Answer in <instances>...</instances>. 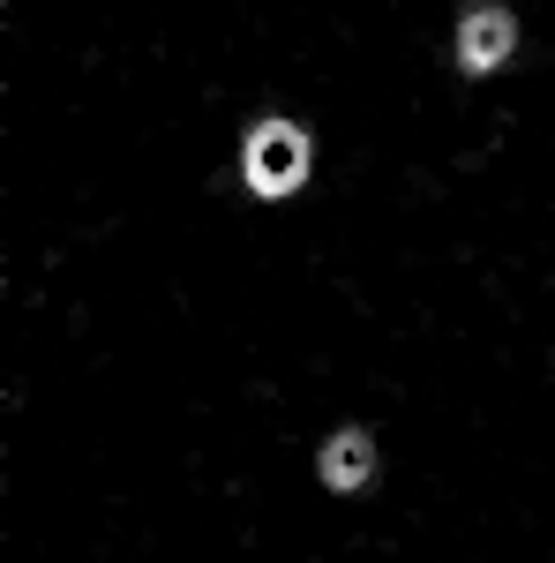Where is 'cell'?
<instances>
[{"label":"cell","instance_id":"3","mask_svg":"<svg viewBox=\"0 0 555 563\" xmlns=\"http://www.w3.org/2000/svg\"><path fill=\"white\" fill-rule=\"evenodd\" d=\"M315 474H323V488H338V496L368 488V481H376V435L368 429H338L323 451H315Z\"/></svg>","mask_w":555,"mask_h":563},{"label":"cell","instance_id":"2","mask_svg":"<svg viewBox=\"0 0 555 563\" xmlns=\"http://www.w3.org/2000/svg\"><path fill=\"white\" fill-rule=\"evenodd\" d=\"M518 53V15L511 8H466L458 15V68L466 76H496Z\"/></svg>","mask_w":555,"mask_h":563},{"label":"cell","instance_id":"1","mask_svg":"<svg viewBox=\"0 0 555 563\" xmlns=\"http://www.w3.org/2000/svg\"><path fill=\"white\" fill-rule=\"evenodd\" d=\"M241 174L256 196H293L300 180H308V135L293 121H263L248 135V151H241Z\"/></svg>","mask_w":555,"mask_h":563}]
</instances>
